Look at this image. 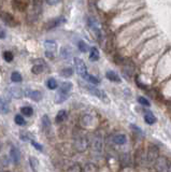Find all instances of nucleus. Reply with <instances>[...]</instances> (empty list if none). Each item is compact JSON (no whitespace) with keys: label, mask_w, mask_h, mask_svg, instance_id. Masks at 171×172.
I'll use <instances>...</instances> for the list:
<instances>
[{"label":"nucleus","mask_w":171,"mask_h":172,"mask_svg":"<svg viewBox=\"0 0 171 172\" xmlns=\"http://www.w3.org/2000/svg\"><path fill=\"white\" fill-rule=\"evenodd\" d=\"M72 88V84L70 82H63L60 85L58 89V94L56 95V102L57 103H61L63 102L66 99H68V96H69V93Z\"/></svg>","instance_id":"obj_1"},{"label":"nucleus","mask_w":171,"mask_h":172,"mask_svg":"<svg viewBox=\"0 0 171 172\" xmlns=\"http://www.w3.org/2000/svg\"><path fill=\"white\" fill-rule=\"evenodd\" d=\"M74 66H75V70L78 72V74L82 78L83 80H88V72H87V68H86V65L85 62H83L81 58L75 57L74 58Z\"/></svg>","instance_id":"obj_2"},{"label":"nucleus","mask_w":171,"mask_h":172,"mask_svg":"<svg viewBox=\"0 0 171 172\" xmlns=\"http://www.w3.org/2000/svg\"><path fill=\"white\" fill-rule=\"evenodd\" d=\"M84 87L92 94V95L96 96V97L99 98V99L102 100V101L107 102V103L110 101L109 98H108V96H107V94L104 93V90H101V89L97 88V87H95V86H92V85H84Z\"/></svg>","instance_id":"obj_3"},{"label":"nucleus","mask_w":171,"mask_h":172,"mask_svg":"<svg viewBox=\"0 0 171 172\" xmlns=\"http://www.w3.org/2000/svg\"><path fill=\"white\" fill-rule=\"evenodd\" d=\"M155 169L157 172H168L169 170V162L168 159L164 156H159L155 160Z\"/></svg>","instance_id":"obj_4"},{"label":"nucleus","mask_w":171,"mask_h":172,"mask_svg":"<svg viewBox=\"0 0 171 172\" xmlns=\"http://www.w3.org/2000/svg\"><path fill=\"white\" fill-rule=\"evenodd\" d=\"M159 157V150L156 145L151 144L148 149V154H146V160H148L150 164L155 162V160Z\"/></svg>","instance_id":"obj_5"},{"label":"nucleus","mask_w":171,"mask_h":172,"mask_svg":"<svg viewBox=\"0 0 171 172\" xmlns=\"http://www.w3.org/2000/svg\"><path fill=\"white\" fill-rule=\"evenodd\" d=\"M102 147H104V142H102V138L100 134H96L93 139V142H92V149L94 152H97V153H101Z\"/></svg>","instance_id":"obj_6"},{"label":"nucleus","mask_w":171,"mask_h":172,"mask_svg":"<svg viewBox=\"0 0 171 172\" xmlns=\"http://www.w3.org/2000/svg\"><path fill=\"white\" fill-rule=\"evenodd\" d=\"M24 95H26L28 98H30V99L34 100V101H36V102L40 101V100L42 99V94H41L39 90H30V89H26V90L24 91Z\"/></svg>","instance_id":"obj_7"},{"label":"nucleus","mask_w":171,"mask_h":172,"mask_svg":"<svg viewBox=\"0 0 171 172\" xmlns=\"http://www.w3.org/2000/svg\"><path fill=\"white\" fill-rule=\"evenodd\" d=\"M88 146V140L85 137H80L75 140V147L78 151L83 152L87 149Z\"/></svg>","instance_id":"obj_8"},{"label":"nucleus","mask_w":171,"mask_h":172,"mask_svg":"<svg viewBox=\"0 0 171 172\" xmlns=\"http://www.w3.org/2000/svg\"><path fill=\"white\" fill-rule=\"evenodd\" d=\"M0 17H1V19L8 26H10V27H14L15 26V19H14V17H13V15H11L10 13L1 12L0 13Z\"/></svg>","instance_id":"obj_9"},{"label":"nucleus","mask_w":171,"mask_h":172,"mask_svg":"<svg viewBox=\"0 0 171 172\" xmlns=\"http://www.w3.org/2000/svg\"><path fill=\"white\" fill-rule=\"evenodd\" d=\"M29 6V0H13V6L18 11H24Z\"/></svg>","instance_id":"obj_10"},{"label":"nucleus","mask_w":171,"mask_h":172,"mask_svg":"<svg viewBox=\"0 0 171 172\" xmlns=\"http://www.w3.org/2000/svg\"><path fill=\"white\" fill-rule=\"evenodd\" d=\"M66 23V19L63 17H57V18L53 19V21L49 22L47 23V29H52V28H55L57 26H60L61 24Z\"/></svg>","instance_id":"obj_11"},{"label":"nucleus","mask_w":171,"mask_h":172,"mask_svg":"<svg viewBox=\"0 0 171 172\" xmlns=\"http://www.w3.org/2000/svg\"><path fill=\"white\" fill-rule=\"evenodd\" d=\"M113 142L117 145H123L127 142V137L124 134H118L113 137Z\"/></svg>","instance_id":"obj_12"},{"label":"nucleus","mask_w":171,"mask_h":172,"mask_svg":"<svg viewBox=\"0 0 171 172\" xmlns=\"http://www.w3.org/2000/svg\"><path fill=\"white\" fill-rule=\"evenodd\" d=\"M10 156H11V158H12V160H13V162H14V164H17V162H19V159H21V154H19L18 150H17L16 147H14V146L11 147Z\"/></svg>","instance_id":"obj_13"},{"label":"nucleus","mask_w":171,"mask_h":172,"mask_svg":"<svg viewBox=\"0 0 171 172\" xmlns=\"http://www.w3.org/2000/svg\"><path fill=\"white\" fill-rule=\"evenodd\" d=\"M106 77L108 80H110V81L112 82H115V83H120V78L118 77V74L116 72H114V71H108V72L106 73Z\"/></svg>","instance_id":"obj_14"},{"label":"nucleus","mask_w":171,"mask_h":172,"mask_svg":"<svg viewBox=\"0 0 171 172\" xmlns=\"http://www.w3.org/2000/svg\"><path fill=\"white\" fill-rule=\"evenodd\" d=\"M45 45V49H47V52H51V53H55L56 52V49H57V45H56V42L53 40H47L45 41L44 43Z\"/></svg>","instance_id":"obj_15"},{"label":"nucleus","mask_w":171,"mask_h":172,"mask_svg":"<svg viewBox=\"0 0 171 172\" xmlns=\"http://www.w3.org/2000/svg\"><path fill=\"white\" fill-rule=\"evenodd\" d=\"M66 118H67V112H66L65 110H60L58 113H57V115L55 117V122L58 124H60V123H63V122H65Z\"/></svg>","instance_id":"obj_16"},{"label":"nucleus","mask_w":171,"mask_h":172,"mask_svg":"<svg viewBox=\"0 0 171 172\" xmlns=\"http://www.w3.org/2000/svg\"><path fill=\"white\" fill-rule=\"evenodd\" d=\"M42 127L45 131H50L51 129V121H50V117L47 115H43L42 117Z\"/></svg>","instance_id":"obj_17"},{"label":"nucleus","mask_w":171,"mask_h":172,"mask_svg":"<svg viewBox=\"0 0 171 172\" xmlns=\"http://www.w3.org/2000/svg\"><path fill=\"white\" fill-rule=\"evenodd\" d=\"M89 59L92 62H97L99 59V51H98L97 47H92L91 49V54H89Z\"/></svg>","instance_id":"obj_18"},{"label":"nucleus","mask_w":171,"mask_h":172,"mask_svg":"<svg viewBox=\"0 0 171 172\" xmlns=\"http://www.w3.org/2000/svg\"><path fill=\"white\" fill-rule=\"evenodd\" d=\"M144 121H145V123L149 124V125H153V124L156 122V117H155L151 112H146L145 114H144Z\"/></svg>","instance_id":"obj_19"},{"label":"nucleus","mask_w":171,"mask_h":172,"mask_svg":"<svg viewBox=\"0 0 171 172\" xmlns=\"http://www.w3.org/2000/svg\"><path fill=\"white\" fill-rule=\"evenodd\" d=\"M41 9H42V0H34V11L36 12L37 16L41 12Z\"/></svg>","instance_id":"obj_20"},{"label":"nucleus","mask_w":171,"mask_h":172,"mask_svg":"<svg viewBox=\"0 0 171 172\" xmlns=\"http://www.w3.org/2000/svg\"><path fill=\"white\" fill-rule=\"evenodd\" d=\"M10 93L12 96H14V98H22V96L24 95V91L21 90L18 87H14V88L10 89Z\"/></svg>","instance_id":"obj_21"},{"label":"nucleus","mask_w":171,"mask_h":172,"mask_svg":"<svg viewBox=\"0 0 171 172\" xmlns=\"http://www.w3.org/2000/svg\"><path fill=\"white\" fill-rule=\"evenodd\" d=\"M29 162H30V167H31V169L34 170L35 172H37V167H38V159H37L36 157H34V156H31V157H29Z\"/></svg>","instance_id":"obj_22"},{"label":"nucleus","mask_w":171,"mask_h":172,"mask_svg":"<svg viewBox=\"0 0 171 172\" xmlns=\"http://www.w3.org/2000/svg\"><path fill=\"white\" fill-rule=\"evenodd\" d=\"M21 112H22V114L26 115V116H30V115H32V113H34V110H32L31 106H23V108L21 109Z\"/></svg>","instance_id":"obj_23"},{"label":"nucleus","mask_w":171,"mask_h":172,"mask_svg":"<svg viewBox=\"0 0 171 172\" xmlns=\"http://www.w3.org/2000/svg\"><path fill=\"white\" fill-rule=\"evenodd\" d=\"M73 74V71H72L71 68H65L60 71V75L63 78H69Z\"/></svg>","instance_id":"obj_24"},{"label":"nucleus","mask_w":171,"mask_h":172,"mask_svg":"<svg viewBox=\"0 0 171 172\" xmlns=\"http://www.w3.org/2000/svg\"><path fill=\"white\" fill-rule=\"evenodd\" d=\"M47 87H49L50 89H56L57 88V82H56V80L55 79H53V78H51V79H49L47 80Z\"/></svg>","instance_id":"obj_25"},{"label":"nucleus","mask_w":171,"mask_h":172,"mask_svg":"<svg viewBox=\"0 0 171 172\" xmlns=\"http://www.w3.org/2000/svg\"><path fill=\"white\" fill-rule=\"evenodd\" d=\"M11 80H12L14 83H18V82H21L22 81V75H21V73L19 72H13L12 74H11Z\"/></svg>","instance_id":"obj_26"},{"label":"nucleus","mask_w":171,"mask_h":172,"mask_svg":"<svg viewBox=\"0 0 171 172\" xmlns=\"http://www.w3.org/2000/svg\"><path fill=\"white\" fill-rule=\"evenodd\" d=\"M31 72L34 74H40V73L43 72V66H41V65H35L31 68Z\"/></svg>","instance_id":"obj_27"},{"label":"nucleus","mask_w":171,"mask_h":172,"mask_svg":"<svg viewBox=\"0 0 171 172\" xmlns=\"http://www.w3.org/2000/svg\"><path fill=\"white\" fill-rule=\"evenodd\" d=\"M15 123L17 124V125H19V126H24L26 124V122H25V118L23 117V115H19V114H17L16 116H15Z\"/></svg>","instance_id":"obj_28"},{"label":"nucleus","mask_w":171,"mask_h":172,"mask_svg":"<svg viewBox=\"0 0 171 172\" xmlns=\"http://www.w3.org/2000/svg\"><path fill=\"white\" fill-rule=\"evenodd\" d=\"M78 46H79V50H80L82 53H86L87 50H88V46H87V44L84 41H80V42L78 43Z\"/></svg>","instance_id":"obj_29"},{"label":"nucleus","mask_w":171,"mask_h":172,"mask_svg":"<svg viewBox=\"0 0 171 172\" xmlns=\"http://www.w3.org/2000/svg\"><path fill=\"white\" fill-rule=\"evenodd\" d=\"M3 59L6 60V62H11L13 60V54L11 53V52H9V51H6L3 53Z\"/></svg>","instance_id":"obj_30"},{"label":"nucleus","mask_w":171,"mask_h":172,"mask_svg":"<svg viewBox=\"0 0 171 172\" xmlns=\"http://www.w3.org/2000/svg\"><path fill=\"white\" fill-rule=\"evenodd\" d=\"M60 55H61V57H63V59H68V58L70 57L69 50H68L67 47H63V49H61V52H60Z\"/></svg>","instance_id":"obj_31"},{"label":"nucleus","mask_w":171,"mask_h":172,"mask_svg":"<svg viewBox=\"0 0 171 172\" xmlns=\"http://www.w3.org/2000/svg\"><path fill=\"white\" fill-rule=\"evenodd\" d=\"M67 172H82V168H81L80 165L75 164V165H73V166L70 167Z\"/></svg>","instance_id":"obj_32"},{"label":"nucleus","mask_w":171,"mask_h":172,"mask_svg":"<svg viewBox=\"0 0 171 172\" xmlns=\"http://www.w3.org/2000/svg\"><path fill=\"white\" fill-rule=\"evenodd\" d=\"M138 102L144 106H150V101L145 97H139L138 98Z\"/></svg>","instance_id":"obj_33"},{"label":"nucleus","mask_w":171,"mask_h":172,"mask_svg":"<svg viewBox=\"0 0 171 172\" xmlns=\"http://www.w3.org/2000/svg\"><path fill=\"white\" fill-rule=\"evenodd\" d=\"M88 82H91L92 84H99V80L97 79L96 77H94V75H91L89 74V77H88V80H87Z\"/></svg>","instance_id":"obj_34"},{"label":"nucleus","mask_w":171,"mask_h":172,"mask_svg":"<svg viewBox=\"0 0 171 172\" xmlns=\"http://www.w3.org/2000/svg\"><path fill=\"white\" fill-rule=\"evenodd\" d=\"M31 144H32V146H34L36 150H38V151H40V152L43 151V146L41 144H39V143H37L36 141L31 140Z\"/></svg>","instance_id":"obj_35"},{"label":"nucleus","mask_w":171,"mask_h":172,"mask_svg":"<svg viewBox=\"0 0 171 172\" xmlns=\"http://www.w3.org/2000/svg\"><path fill=\"white\" fill-rule=\"evenodd\" d=\"M6 38V30L2 27H0V39H4Z\"/></svg>","instance_id":"obj_36"},{"label":"nucleus","mask_w":171,"mask_h":172,"mask_svg":"<svg viewBox=\"0 0 171 172\" xmlns=\"http://www.w3.org/2000/svg\"><path fill=\"white\" fill-rule=\"evenodd\" d=\"M45 56H47V58H50V59H53L54 58V54L51 53V52H45Z\"/></svg>","instance_id":"obj_37"},{"label":"nucleus","mask_w":171,"mask_h":172,"mask_svg":"<svg viewBox=\"0 0 171 172\" xmlns=\"http://www.w3.org/2000/svg\"><path fill=\"white\" fill-rule=\"evenodd\" d=\"M130 127H131V128H133V129L137 130V132H139L140 134H142V130H141V128L137 127V126H136V125H130Z\"/></svg>","instance_id":"obj_38"},{"label":"nucleus","mask_w":171,"mask_h":172,"mask_svg":"<svg viewBox=\"0 0 171 172\" xmlns=\"http://www.w3.org/2000/svg\"><path fill=\"white\" fill-rule=\"evenodd\" d=\"M47 1L49 4H56V3H58L60 0H47Z\"/></svg>","instance_id":"obj_39"},{"label":"nucleus","mask_w":171,"mask_h":172,"mask_svg":"<svg viewBox=\"0 0 171 172\" xmlns=\"http://www.w3.org/2000/svg\"><path fill=\"white\" fill-rule=\"evenodd\" d=\"M21 139H22L23 141H27V140H28L27 136H26V134H21Z\"/></svg>","instance_id":"obj_40"},{"label":"nucleus","mask_w":171,"mask_h":172,"mask_svg":"<svg viewBox=\"0 0 171 172\" xmlns=\"http://www.w3.org/2000/svg\"><path fill=\"white\" fill-rule=\"evenodd\" d=\"M168 172H171V165H169V170H168Z\"/></svg>","instance_id":"obj_41"},{"label":"nucleus","mask_w":171,"mask_h":172,"mask_svg":"<svg viewBox=\"0 0 171 172\" xmlns=\"http://www.w3.org/2000/svg\"><path fill=\"white\" fill-rule=\"evenodd\" d=\"M6 172H8V171H6Z\"/></svg>","instance_id":"obj_42"}]
</instances>
